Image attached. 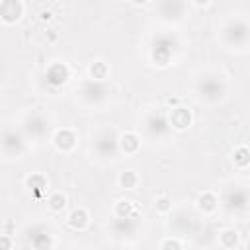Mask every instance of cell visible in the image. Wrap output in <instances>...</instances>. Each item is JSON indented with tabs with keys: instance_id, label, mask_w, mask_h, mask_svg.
<instances>
[{
	"instance_id": "1",
	"label": "cell",
	"mask_w": 250,
	"mask_h": 250,
	"mask_svg": "<svg viewBox=\"0 0 250 250\" xmlns=\"http://www.w3.org/2000/svg\"><path fill=\"white\" fill-rule=\"evenodd\" d=\"M191 92L199 104L217 105L229 94V80L219 70H203L193 78Z\"/></svg>"
},
{
	"instance_id": "2",
	"label": "cell",
	"mask_w": 250,
	"mask_h": 250,
	"mask_svg": "<svg viewBox=\"0 0 250 250\" xmlns=\"http://www.w3.org/2000/svg\"><path fill=\"white\" fill-rule=\"evenodd\" d=\"M182 47H184L182 37L176 31L172 29L156 31L148 43V61L158 68H166L178 59Z\"/></svg>"
},
{
	"instance_id": "3",
	"label": "cell",
	"mask_w": 250,
	"mask_h": 250,
	"mask_svg": "<svg viewBox=\"0 0 250 250\" xmlns=\"http://www.w3.org/2000/svg\"><path fill=\"white\" fill-rule=\"evenodd\" d=\"M90 154L98 162H113L119 158V133L111 125H100L90 133Z\"/></svg>"
},
{
	"instance_id": "4",
	"label": "cell",
	"mask_w": 250,
	"mask_h": 250,
	"mask_svg": "<svg viewBox=\"0 0 250 250\" xmlns=\"http://www.w3.org/2000/svg\"><path fill=\"white\" fill-rule=\"evenodd\" d=\"M113 98V88L107 80H96L86 78L80 82V86L74 92V100L84 109H102L105 107Z\"/></svg>"
},
{
	"instance_id": "5",
	"label": "cell",
	"mask_w": 250,
	"mask_h": 250,
	"mask_svg": "<svg viewBox=\"0 0 250 250\" xmlns=\"http://www.w3.org/2000/svg\"><path fill=\"white\" fill-rule=\"evenodd\" d=\"M219 41L225 49L234 53H244L250 41V25L244 16H234L227 20L219 29Z\"/></svg>"
},
{
	"instance_id": "6",
	"label": "cell",
	"mask_w": 250,
	"mask_h": 250,
	"mask_svg": "<svg viewBox=\"0 0 250 250\" xmlns=\"http://www.w3.org/2000/svg\"><path fill=\"white\" fill-rule=\"evenodd\" d=\"M141 131L143 137L150 143H162L172 135V127L168 123V113L162 107H148L141 115Z\"/></svg>"
},
{
	"instance_id": "7",
	"label": "cell",
	"mask_w": 250,
	"mask_h": 250,
	"mask_svg": "<svg viewBox=\"0 0 250 250\" xmlns=\"http://www.w3.org/2000/svg\"><path fill=\"white\" fill-rule=\"evenodd\" d=\"M250 193L246 186H229L219 195V209L229 219H244L248 213Z\"/></svg>"
},
{
	"instance_id": "8",
	"label": "cell",
	"mask_w": 250,
	"mask_h": 250,
	"mask_svg": "<svg viewBox=\"0 0 250 250\" xmlns=\"http://www.w3.org/2000/svg\"><path fill=\"white\" fill-rule=\"evenodd\" d=\"M20 129L25 135L27 143H41L45 139H51L53 135V123L41 109H29L27 113H23Z\"/></svg>"
},
{
	"instance_id": "9",
	"label": "cell",
	"mask_w": 250,
	"mask_h": 250,
	"mask_svg": "<svg viewBox=\"0 0 250 250\" xmlns=\"http://www.w3.org/2000/svg\"><path fill=\"white\" fill-rule=\"evenodd\" d=\"M141 223H143V215L141 211L135 207L131 213L127 215H113L111 221L107 223V234L113 240L119 242H127L131 238H135L141 230Z\"/></svg>"
},
{
	"instance_id": "10",
	"label": "cell",
	"mask_w": 250,
	"mask_h": 250,
	"mask_svg": "<svg viewBox=\"0 0 250 250\" xmlns=\"http://www.w3.org/2000/svg\"><path fill=\"white\" fill-rule=\"evenodd\" d=\"M23 242L25 246H31V248H37V250H43V248H55L57 246V238H55V230L43 223V221H37V223H29L23 230Z\"/></svg>"
},
{
	"instance_id": "11",
	"label": "cell",
	"mask_w": 250,
	"mask_h": 250,
	"mask_svg": "<svg viewBox=\"0 0 250 250\" xmlns=\"http://www.w3.org/2000/svg\"><path fill=\"white\" fill-rule=\"evenodd\" d=\"M27 150V139L21 129L4 127L0 131V154L4 158H21Z\"/></svg>"
},
{
	"instance_id": "12",
	"label": "cell",
	"mask_w": 250,
	"mask_h": 250,
	"mask_svg": "<svg viewBox=\"0 0 250 250\" xmlns=\"http://www.w3.org/2000/svg\"><path fill=\"white\" fill-rule=\"evenodd\" d=\"M154 14L158 16V20L162 23H168V25L182 23L186 20V16L189 14L188 0H156Z\"/></svg>"
},
{
	"instance_id": "13",
	"label": "cell",
	"mask_w": 250,
	"mask_h": 250,
	"mask_svg": "<svg viewBox=\"0 0 250 250\" xmlns=\"http://www.w3.org/2000/svg\"><path fill=\"white\" fill-rule=\"evenodd\" d=\"M170 215V227H174V230L178 232L176 236H184V234H195L197 230H199V217L193 213V211H189V209H186V207H180V209H176L174 213L170 211L168 213Z\"/></svg>"
},
{
	"instance_id": "14",
	"label": "cell",
	"mask_w": 250,
	"mask_h": 250,
	"mask_svg": "<svg viewBox=\"0 0 250 250\" xmlns=\"http://www.w3.org/2000/svg\"><path fill=\"white\" fill-rule=\"evenodd\" d=\"M68 80H70V68H68L66 62L55 61V62H51L47 66V70H45V84L49 88L57 90V88L64 86Z\"/></svg>"
},
{
	"instance_id": "15",
	"label": "cell",
	"mask_w": 250,
	"mask_h": 250,
	"mask_svg": "<svg viewBox=\"0 0 250 250\" xmlns=\"http://www.w3.org/2000/svg\"><path fill=\"white\" fill-rule=\"evenodd\" d=\"M51 143H53V146H55L59 152H64V154H66V152H72V150H74V146H76V143H78V135H76L74 129L62 127V129L53 131Z\"/></svg>"
},
{
	"instance_id": "16",
	"label": "cell",
	"mask_w": 250,
	"mask_h": 250,
	"mask_svg": "<svg viewBox=\"0 0 250 250\" xmlns=\"http://www.w3.org/2000/svg\"><path fill=\"white\" fill-rule=\"evenodd\" d=\"M168 123L172 127V131H188L193 123V115L188 107L184 105H174L170 111H168Z\"/></svg>"
},
{
	"instance_id": "17",
	"label": "cell",
	"mask_w": 250,
	"mask_h": 250,
	"mask_svg": "<svg viewBox=\"0 0 250 250\" xmlns=\"http://www.w3.org/2000/svg\"><path fill=\"white\" fill-rule=\"evenodd\" d=\"M23 2L21 0H0V21L6 25H14L23 16Z\"/></svg>"
},
{
	"instance_id": "18",
	"label": "cell",
	"mask_w": 250,
	"mask_h": 250,
	"mask_svg": "<svg viewBox=\"0 0 250 250\" xmlns=\"http://www.w3.org/2000/svg\"><path fill=\"white\" fill-rule=\"evenodd\" d=\"M195 209L203 215V217H211L219 211V195L213 191H203L197 195L195 199Z\"/></svg>"
},
{
	"instance_id": "19",
	"label": "cell",
	"mask_w": 250,
	"mask_h": 250,
	"mask_svg": "<svg viewBox=\"0 0 250 250\" xmlns=\"http://www.w3.org/2000/svg\"><path fill=\"white\" fill-rule=\"evenodd\" d=\"M141 148V135L135 133V131H125L119 135V150L121 154H127V156H133L137 154Z\"/></svg>"
},
{
	"instance_id": "20",
	"label": "cell",
	"mask_w": 250,
	"mask_h": 250,
	"mask_svg": "<svg viewBox=\"0 0 250 250\" xmlns=\"http://www.w3.org/2000/svg\"><path fill=\"white\" fill-rule=\"evenodd\" d=\"M66 225H68L72 230H84V229L90 225V215H88V211L82 209V207L74 209V211L68 215Z\"/></svg>"
},
{
	"instance_id": "21",
	"label": "cell",
	"mask_w": 250,
	"mask_h": 250,
	"mask_svg": "<svg viewBox=\"0 0 250 250\" xmlns=\"http://www.w3.org/2000/svg\"><path fill=\"white\" fill-rule=\"evenodd\" d=\"M25 186L29 188V191L35 195V197H41L45 191H47V178L43 174H31L27 180H25Z\"/></svg>"
},
{
	"instance_id": "22",
	"label": "cell",
	"mask_w": 250,
	"mask_h": 250,
	"mask_svg": "<svg viewBox=\"0 0 250 250\" xmlns=\"http://www.w3.org/2000/svg\"><path fill=\"white\" fill-rule=\"evenodd\" d=\"M219 244L227 250H232V248H238L240 246V234L236 229H225L221 234H219Z\"/></svg>"
},
{
	"instance_id": "23",
	"label": "cell",
	"mask_w": 250,
	"mask_h": 250,
	"mask_svg": "<svg viewBox=\"0 0 250 250\" xmlns=\"http://www.w3.org/2000/svg\"><path fill=\"white\" fill-rule=\"evenodd\" d=\"M117 186L121 189H135L139 186V174L135 170H123V172H119Z\"/></svg>"
},
{
	"instance_id": "24",
	"label": "cell",
	"mask_w": 250,
	"mask_h": 250,
	"mask_svg": "<svg viewBox=\"0 0 250 250\" xmlns=\"http://www.w3.org/2000/svg\"><path fill=\"white\" fill-rule=\"evenodd\" d=\"M232 162L238 170H246L248 164H250V152H248V146L246 145H238L232 152Z\"/></svg>"
},
{
	"instance_id": "25",
	"label": "cell",
	"mask_w": 250,
	"mask_h": 250,
	"mask_svg": "<svg viewBox=\"0 0 250 250\" xmlns=\"http://www.w3.org/2000/svg\"><path fill=\"white\" fill-rule=\"evenodd\" d=\"M88 74H90V78H96V80H107V76H109V66H107V62H104V61H94V62H90Z\"/></svg>"
},
{
	"instance_id": "26",
	"label": "cell",
	"mask_w": 250,
	"mask_h": 250,
	"mask_svg": "<svg viewBox=\"0 0 250 250\" xmlns=\"http://www.w3.org/2000/svg\"><path fill=\"white\" fill-rule=\"evenodd\" d=\"M47 207L53 211V213H61L64 207H66V195L61 193V191H55L47 197Z\"/></svg>"
},
{
	"instance_id": "27",
	"label": "cell",
	"mask_w": 250,
	"mask_h": 250,
	"mask_svg": "<svg viewBox=\"0 0 250 250\" xmlns=\"http://www.w3.org/2000/svg\"><path fill=\"white\" fill-rule=\"evenodd\" d=\"M172 199L170 197H166V195H160V197H156V201H154V209H156V213H160V215H168L170 211H172Z\"/></svg>"
},
{
	"instance_id": "28",
	"label": "cell",
	"mask_w": 250,
	"mask_h": 250,
	"mask_svg": "<svg viewBox=\"0 0 250 250\" xmlns=\"http://www.w3.org/2000/svg\"><path fill=\"white\" fill-rule=\"evenodd\" d=\"M135 209V203L131 201V199H119V201H115V205H113V215H127V213H131Z\"/></svg>"
},
{
	"instance_id": "29",
	"label": "cell",
	"mask_w": 250,
	"mask_h": 250,
	"mask_svg": "<svg viewBox=\"0 0 250 250\" xmlns=\"http://www.w3.org/2000/svg\"><path fill=\"white\" fill-rule=\"evenodd\" d=\"M158 246L162 248V250H170V248H176V250H180V248H184V242L174 234V236H168V238H164V240H160L158 242Z\"/></svg>"
},
{
	"instance_id": "30",
	"label": "cell",
	"mask_w": 250,
	"mask_h": 250,
	"mask_svg": "<svg viewBox=\"0 0 250 250\" xmlns=\"http://www.w3.org/2000/svg\"><path fill=\"white\" fill-rule=\"evenodd\" d=\"M0 248H14V240L8 236H0Z\"/></svg>"
},
{
	"instance_id": "31",
	"label": "cell",
	"mask_w": 250,
	"mask_h": 250,
	"mask_svg": "<svg viewBox=\"0 0 250 250\" xmlns=\"http://www.w3.org/2000/svg\"><path fill=\"white\" fill-rule=\"evenodd\" d=\"M191 2H193L195 6H207V4L211 2V0H191Z\"/></svg>"
},
{
	"instance_id": "32",
	"label": "cell",
	"mask_w": 250,
	"mask_h": 250,
	"mask_svg": "<svg viewBox=\"0 0 250 250\" xmlns=\"http://www.w3.org/2000/svg\"><path fill=\"white\" fill-rule=\"evenodd\" d=\"M129 2H131V4H135V6H145L148 0H129Z\"/></svg>"
}]
</instances>
